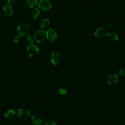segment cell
I'll return each instance as SVG.
<instances>
[{
    "label": "cell",
    "mask_w": 125,
    "mask_h": 125,
    "mask_svg": "<svg viewBox=\"0 0 125 125\" xmlns=\"http://www.w3.org/2000/svg\"><path fill=\"white\" fill-rule=\"evenodd\" d=\"M45 38L46 33L42 29L38 30L34 34V39L38 43L42 42L45 40Z\"/></svg>",
    "instance_id": "obj_4"
},
{
    "label": "cell",
    "mask_w": 125,
    "mask_h": 125,
    "mask_svg": "<svg viewBox=\"0 0 125 125\" xmlns=\"http://www.w3.org/2000/svg\"><path fill=\"white\" fill-rule=\"evenodd\" d=\"M50 59L51 62L54 64V65H57L58 64L61 60V57L60 54L56 51L53 52L50 56Z\"/></svg>",
    "instance_id": "obj_8"
},
{
    "label": "cell",
    "mask_w": 125,
    "mask_h": 125,
    "mask_svg": "<svg viewBox=\"0 0 125 125\" xmlns=\"http://www.w3.org/2000/svg\"><path fill=\"white\" fill-rule=\"evenodd\" d=\"M67 91L66 89H65V88H61V89H60L59 90V94H60V95H62L66 94L67 93Z\"/></svg>",
    "instance_id": "obj_18"
},
{
    "label": "cell",
    "mask_w": 125,
    "mask_h": 125,
    "mask_svg": "<svg viewBox=\"0 0 125 125\" xmlns=\"http://www.w3.org/2000/svg\"><path fill=\"white\" fill-rule=\"evenodd\" d=\"M57 34L55 31L52 28H49L46 32V37L50 42H54L57 38Z\"/></svg>",
    "instance_id": "obj_7"
},
{
    "label": "cell",
    "mask_w": 125,
    "mask_h": 125,
    "mask_svg": "<svg viewBox=\"0 0 125 125\" xmlns=\"http://www.w3.org/2000/svg\"><path fill=\"white\" fill-rule=\"evenodd\" d=\"M56 122L53 119H48L45 122V125H56Z\"/></svg>",
    "instance_id": "obj_17"
},
{
    "label": "cell",
    "mask_w": 125,
    "mask_h": 125,
    "mask_svg": "<svg viewBox=\"0 0 125 125\" xmlns=\"http://www.w3.org/2000/svg\"><path fill=\"white\" fill-rule=\"evenodd\" d=\"M49 23H50L49 20L47 19H44L41 21L40 23V27L42 28H45L49 25Z\"/></svg>",
    "instance_id": "obj_15"
},
{
    "label": "cell",
    "mask_w": 125,
    "mask_h": 125,
    "mask_svg": "<svg viewBox=\"0 0 125 125\" xmlns=\"http://www.w3.org/2000/svg\"><path fill=\"white\" fill-rule=\"evenodd\" d=\"M30 31V27L29 25L26 23H21L17 28V33L18 35L23 37L29 34Z\"/></svg>",
    "instance_id": "obj_1"
},
{
    "label": "cell",
    "mask_w": 125,
    "mask_h": 125,
    "mask_svg": "<svg viewBox=\"0 0 125 125\" xmlns=\"http://www.w3.org/2000/svg\"><path fill=\"white\" fill-rule=\"evenodd\" d=\"M108 34V32L107 29L106 28L101 27L98 28L95 31L94 35L96 37L98 38L102 39L107 36Z\"/></svg>",
    "instance_id": "obj_5"
},
{
    "label": "cell",
    "mask_w": 125,
    "mask_h": 125,
    "mask_svg": "<svg viewBox=\"0 0 125 125\" xmlns=\"http://www.w3.org/2000/svg\"><path fill=\"white\" fill-rule=\"evenodd\" d=\"M119 74L121 76H124L125 75V68H122L120 70Z\"/></svg>",
    "instance_id": "obj_21"
},
{
    "label": "cell",
    "mask_w": 125,
    "mask_h": 125,
    "mask_svg": "<svg viewBox=\"0 0 125 125\" xmlns=\"http://www.w3.org/2000/svg\"><path fill=\"white\" fill-rule=\"evenodd\" d=\"M27 4L30 7H35L38 5L37 0H26Z\"/></svg>",
    "instance_id": "obj_16"
},
{
    "label": "cell",
    "mask_w": 125,
    "mask_h": 125,
    "mask_svg": "<svg viewBox=\"0 0 125 125\" xmlns=\"http://www.w3.org/2000/svg\"><path fill=\"white\" fill-rule=\"evenodd\" d=\"M39 8L42 10H48L52 7L51 2L48 0H41L38 3Z\"/></svg>",
    "instance_id": "obj_6"
},
{
    "label": "cell",
    "mask_w": 125,
    "mask_h": 125,
    "mask_svg": "<svg viewBox=\"0 0 125 125\" xmlns=\"http://www.w3.org/2000/svg\"><path fill=\"white\" fill-rule=\"evenodd\" d=\"M39 51L40 50L38 47L34 44H29L26 49L27 54L31 57L37 56L39 53Z\"/></svg>",
    "instance_id": "obj_2"
},
{
    "label": "cell",
    "mask_w": 125,
    "mask_h": 125,
    "mask_svg": "<svg viewBox=\"0 0 125 125\" xmlns=\"http://www.w3.org/2000/svg\"><path fill=\"white\" fill-rule=\"evenodd\" d=\"M107 36L108 37L109 39L112 41L116 42L118 40V36L115 33H108Z\"/></svg>",
    "instance_id": "obj_14"
},
{
    "label": "cell",
    "mask_w": 125,
    "mask_h": 125,
    "mask_svg": "<svg viewBox=\"0 0 125 125\" xmlns=\"http://www.w3.org/2000/svg\"><path fill=\"white\" fill-rule=\"evenodd\" d=\"M27 41L28 42V43H29V44H33V39L32 38V36H28L27 37Z\"/></svg>",
    "instance_id": "obj_20"
},
{
    "label": "cell",
    "mask_w": 125,
    "mask_h": 125,
    "mask_svg": "<svg viewBox=\"0 0 125 125\" xmlns=\"http://www.w3.org/2000/svg\"><path fill=\"white\" fill-rule=\"evenodd\" d=\"M30 115V111L26 108H20L17 111V116L21 120H27L29 118Z\"/></svg>",
    "instance_id": "obj_3"
},
{
    "label": "cell",
    "mask_w": 125,
    "mask_h": 125,
    "mask_svg": "<svg viewBox=\"0 0 125 125\" xmlns=\"http://www.w3.org/2000/svg\"><path fill=\"white\" fill-rule=\"evenodd\" d=\"M21 40V36L18 35V36H17L15 38V39L14 40V42L15 43H17L20 42Z\"/></svg>",
    "instance_id": "obj_19"
},
{
    "label": "cell",
    "mask_w": 125,
    "mask_h": 125,
    "mask_svg": "<svg viewBox=\"0 0 125 125\" xmlns=\"http://www.w3.org/2000/svg\"><path fill=\"white\" fill-rule=\"evenodd\" d=\"M16 114V113L14 110L10 109L5 112L4 116L6 118L8 119H12L15 117Z\"/></svg>",
    "instance_id": "obj_12"
},
{
    "label": "cell",
    "mask_w": 125,
    "mask_h": 125,
    "mask_svg": "<svg viewBox=\"0 0 125 125\" xmlns=\"http://www.w3.org/2000/svg\"><path fill=\"white\" fill-rule=\"evenodd\" d=\"M3 10L4 13L6 15L12 16L13 15V9L10 3H5L3 7Z\"/></svg>",
    "instance_id": "obj_9"
},
{
    "label": "cell",
    "mask_w": 125,
    "mask_h": 125,
    "mask_svg": "<svg viewBox=\"0 0 125 125\" xmlns=\"http://www.w3.org/2000/svg\"><path fill=\"white\" fill-rule=\"evenodd\" d=\"M40 11L39 10V9L38 8H35L33 9L32 11V13H31V15L32 18L34 19H37L39 18V16H40Z\"/></svg>",
    "instance_id": "obj_13"
},
{
    "label": "cell",
    "mask_w": 125,
    "mask_h": 125,
    "mask_svg": "<svg viewBox=\"0 0 125 125\" xmlns=\"http://www.w3.org/2000/svg\"><path fill=\"white\" fill-rule=\"evenodd\" d=\"M118 76L116 74H112L108 76L107 82L109 84H114L118 82Z\"/></svg>",
    "instance_id": "obj_11"
},
{
    "label": "cell",
    "mask_w": 125,
    "mask_h": 125,
    "mask_svg": "<svg viewBox=\"0 0 125 125\" xmlns=\"http://www.w3.org/2000/svg\"><path fill=\"white\" fill-rule=\"evenodd\" d=\"M17 0H7V1L9 3H13L16 2Z\"/></svg>",
    "instance_id": "obj_22"
},
{
    "label": "cell",
    "mask_w": 125,
    "mask_h": 125,
    "mask_svg": "<svg viewBox=\"0 0 125 125\" xmlns=\"http://www.w3.org/2000/svg\"><path fill=\"white\" fill-rule=\"evenodd\" d=\"M32 122L36 125H41L43 123L42 118L39 114H34L31 117Z\"/></svg>",
    "instance_id": "obj_10"
}]
</instances>
